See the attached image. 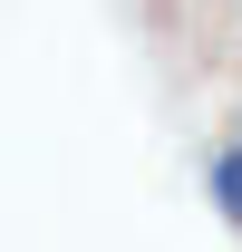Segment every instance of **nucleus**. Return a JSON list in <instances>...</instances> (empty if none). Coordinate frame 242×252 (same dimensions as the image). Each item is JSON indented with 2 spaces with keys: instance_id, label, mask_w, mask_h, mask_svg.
<instances>
[{
  "instance_id": "obj_1",
  "label": "nucleus",
  "mask_w": 242,
  "mask_h": 252,
  "mask_svg": "<svg viewBox=\"0 0 242 252\" xmlns=\"http://www.w3.org/2000/svg\"><path fill=\"white\" fill-rule=\"evenodd\" d=\"M213 204H223V223H242V136L213 156Z\"/></svg>"
}]
</instances>
